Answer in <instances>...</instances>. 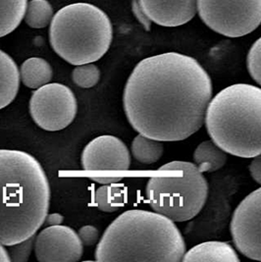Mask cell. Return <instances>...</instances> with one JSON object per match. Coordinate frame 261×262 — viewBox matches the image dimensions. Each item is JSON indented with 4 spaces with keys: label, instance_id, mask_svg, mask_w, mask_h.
<instances>
[{
    "label": "cell",
    "instance_id": "6da1fadb",
    "mask_svg": "<svg viewBox=\"0 0 261 262\" xmlns=\"http://www.w3.org/2000/svg\"><path fill=\"white\" fill-rule=\"evenodd\" d=\"M212 92L211 79L198 60L167 52L137 64L124 89L123 107L139 134L179 142L203 126Z\"/></svg>",
    "mask_w": 261,
    "mask_h": 262
},
{
    "label": "cell",
    "instance_id": "7a4b0ae2",
    "mask_svg": "<svg viewBox=\"0 0 261 262\" xmlns=\"http://www.w3.org/2000/svg\"><path fill=\"white\" fill-rule=\"evenodd\" d=\"M50 204L47 173L34 156L0 149V244L10 247L36 235Z\"/></svg>",
    "mask_w": 261,
    "mask_h": 262
},
{
    "label": "cell",
    "instance_id": "3957f363",
    "mask_svg": "<svg viewBox=\"0 0 261 262\" xmlns=\"http://www.w3.org/2000/svg\"><path fill=\"white\" fill-rule=\"evenodd\" d=\"M186 243L175 222L142 209L119 215L107 227L95 251L96 261L180 262Z\"/></svg>",
    "mask_w": 261,
    "mask_h": 262
},
{
    "label": "cell",
    "instance_id": "277c9868",
    "mask_svg": "<svg viewBox=\"0 0 261 262\" xmlns=\"http://www.w3.org/2000/svg\"><path fill=\"white\" fill-rule=\"evenodd\" d=\"M204 124L226 154L253 158L261 155V89L235 83L211 98Z\"/></svg>",
    "mask_w": 261,
    "mask_h": 262
},
{
    "label": "cell",
    "instance_id": "5b68a950",
    "mask_svg": "<svg viewBox=\"0 0 261 262\" xmlns=\"http://www.w3.org/2000/svg\"><path fill=\"white\" fill-rule=\"evenodd\" d=\"M112 38L109 17L91 3H73L61 8L49 28L51 48L75 66L100 59L110 48Z\"/></svg>",
    "mask_w": 261,
    "mask_h": 262
},
{
    "label": "cell",
    "instance_id": "8992f818",
    "mask_svg": "<svg viewBox=\"0 0 261 262\" xmlns=\"http://www.w3.org/2000/svg\"><path fill=\"white\" fill-rule=\"evenodd\" d=\"M154 211L174 222H186L202 211L208 183L194 163L175 160L160 167L145 188Z\"/></svg>",
    "mask_w": 261,
    "mask_h": 262
},
{
    "label": "cell",
    "instance_id": "52a82bcc",
    "mask_svg": "<svg viewBox=\"0 0 261 262\" xmlns=\"http://www.w3.org/2000/svg\"><path fill=\"white\" fill-rule=\"evenodd\" d=\"M198 12L215 33L241 37L260 26L261 0H198Z\"/></svg>",
    "mask_w": 261,
    "mask_h": 262
},
{
    "label": "cell",
    "instance_id": "ba28073f",
    "mask_svg": "<svg viewBox=\"0 0 261 262\" xmlns=\"http://www.w3.org/2000/svg\"><path fill=\"white\" fill-rule=\"evenodd\" d=\"M30 115L36 125L48 132L67 128L78 113V101L69 86L49 83L36 89L29 103Z\"/></svg>",
    "mask_w": 261,
    "mask_h": 262
},
{
    "label": "cell",
    "instance_id": "9c48e42d",
    "mask_svg": "<svg viewBox=\"0 0 261 262\" xmlns=\"http://www.w3.org/2000/svg\"><path fill=\"white\" fill-rule=\"evenodd\" d=\"M230 231L237 250L261 261V188L250 192L235 209Z\"/></svg>",
    "mask_w": 261,
    "mask_h": 262
},
{
    "label": "cell",
    "instance_id": "30bf717a",
    "mask_svg": "<svg viewBox=\"0 0 261 262\" xmlns=\"http://www.w3.org/2000/svg\"><path fill=\"white\" fill-rule=\"evenodd\" d=\"M34 250L37 261L76 262L83 256V245L74 229L61 224L40 231Z\"/></svg>",
    "mask_w": 261,
    "mask_h": 262
},
{
    "label": "cell",
    "instance_id": "8fae6325",
    "mask_svg": "<svg viewBox=\"0 0 261 262\" xmlns=\"http://www.w3.org/2000/svg\"><path fill=\"white\" fill-rule=\"evenodd\" d=\"M85 171H104L119 173L129 170L130 155L127 145L119 138L103 135L88 143L81 155ZM122 177V176H121Z\"/></svg>",
    "mask_w": 261,
    "mask_h": 262
},
{
    "label": "cell",
    "instance_id": "7c38bea8",
    "mask_svg": "<svg viewBox=\"0 0 261 262\" xmlns=\"http://www.w3.org/2000/svg\"><path fill=\"white\" fill-rule=\"evenodd\" d=\"M151 22L162 27L187 24L198 12V0H139Z\"/></svg>",
    "mask_w": 261,
    "mask_h": 262
},
{
    "label": "cell",
    "instance_id": "4fadbf2b",
    "mask_svg": "<svg viewBox=\"0 0 261 262\" xmlns=\"http://www.w3.org/2000/svg\"><path fill=\"white\" fill-rule=\"evenodd\" d=\"M182 261L238 262L236 250L224 242H206L186 251Z\"/></svg>",
    "mask_w": 261,
    "mask_h": 262
},
{
    "label": "cell",
    "instance_id": "5bb4252c",
    "mask_svg": "<svg viewBox=\"0 0 261 262\" xmlns=\"http://www.w3.org/2000/svg\"><path fill=\"white\" fill-rule=\"evenodd\" d=\"M20 70L10 55L0 49V110L12 103L20 89Z\"/></svg>",
    "mask_w": 261,
    "mask_h": 262
},
{
    "label": "cell",
    "instance_id": "9a60e30c",
    "mask_svg": "<svg viewBox=\"0 0 261 262\" xmlns=\"http://www.w3.org/2000/svg\"><path fill=\"white\" fill-rule=\"evenodd\" d=\"M53 70L47 60L32 57L26 60L20 68V78L24 85L36 90L50 83Z\"/></svg>",
    "mask_w": 261,
    "mask_h": 262
},
{
    "label": "cell",
    "instance_id": "2e32d148",
    "mask_svg": "<svg viewBox=\"0 0 261 262\" xmlns=\"http://www.w3.org/2000/svg\"><path fill=\"white\" fill-rule=\"evenodd\" d=\"M193 161L202 173H212L225 165L227 155L212 140L204 141L195 148Z\"/></svg>",
    "mask_w": 261,
    "mask_h": 262
},
{
    "label": "cell",
    "instance_id": "e0dca14e",
    "mask_svg": "<svg viewBox=\"0 0 261 262\" xmlns=\"http://www.w3.org/2000/svg\"><path fill=\"white\" fill-rule=\"evenodd\" d=\"M28 0H0V37L14 32L21 24Z\"/></svg>",
    "mask_w": 261,
    "mask_h": 262
},
{
    "label": "cell",
    "instance_id": "ac0fdd59",
    "mask_svg": "<svg viewBox=\"0 0 261 262\" xmlns=\"http://www.w3.org/2000/svg\"><path fill=\"white\" fill-rule=\"evenodd\" d=\"M130 152L138 162L149 165L157 162L162 157L164 146L162 142L139 134L133 140Z\"/></svg>",
    "mask_w": 261,
    "mask_h": 262
},
{
    "label": "cell",
    "instance_id": "d6986e66",
    "mask_svg": "<svg viewBox=\"0 0 261 262\" xmlns=\"http://www.w3.org/2000/svg\"><path fill=\"white\" fill-rule=\"evenodd\" d=\"M95 202L97 208L103 212H115L125 203L124 190L113 185H102L95 193Z\"/></svg>",
    "mask_w": 261,
    "mask_h": 262
},
{
    "label": "cell",
    "instance_id": "ffe728a7",
    "mask_svg": "<svg viewBox=\"0 0 261 262\" xmlns=\"http://www.w3.org/2000/svg\"><path fill=\"white\" fill-rule=\"evenodd\" d=\"M25 22L33 29H42L51 23L53 9L48 0H31L27 5Z\"/></svg>",
    "mask_w": 261,
    "mask_h": 262
},
{
    "label": "cell",
    "instance_id": "44dd1931",
    "mask_svg": "<svg viewBox=\"0 0 261 262\" xmlns=\"http://www.w3.org/2000/svg\"><path fill=\"white\" fill-rule=\"evenodd\" d=\"M100 76V70L93 63L78 65L72 72L73 82L82 89L94 88L99 82Z\"/></svg>",
    "mask_w": 261,
    "mask_h": 262
},
{
    "label": "cell",
    "instance_id": "7402d4cb",
    "mask_svg": "<svg viewBox=\"0 0 261 262\" xmlns=\"http://www.w3.org/2000/svg\"><path fill=\"white\" fill-rule=\"evenodd\" d=\"M247 66L250 77L261 85V37L249 49Z\"/></svg>",
    "mask_w": 261,
    "mask_h": 262
},
{
    "label": "cell",
    "instance_id": "603a6c76",
    "mask_svg": "<svg viewBox=\"0 0 261 262\" xmlns=\"http://www.w3.org/2000/svg\"><path fill=\"white\" fill-rule=\"evenodd\" d=\"M35 241L36 236H33L21 243L10 246L7 250L11 262L28 261L32 254V251L35 249Z\"/></svg>",
    "mask_w": 261,
    "mask_h": 262
},
{
    "label": "cell",
    "instance_id": "cb8c5ba5",
    "mask_svg": "<svg viewBox=\"0 0 261 262\" xmlns=\"http://www.w3.org/2000/svg\"><path fill=\"white\" fill-rule=\"evenodd\" d=\"M78 235L81 238L83 246L93 247L99 239V232L95 227L85 225L78 231Z\"/></svg>",
    "mask_w": 261,
    "mask_h": 262
},
{
    "label": "cell",
    "instance_id": "d4e9b609",
    "mask_svg": "<svg viewBox=\"0 0 261 262\" xmlns=\"http://www.w3.org/2000/svg\"><path fill=\"white\" fill-rule=\"evenodd\" d=\"M132 9H133V12L135 14L136 18L148 31L149 28H150V25H151V21L146 16V14L143 11V8L141 7V5L139 3V0H133V2H132Z\"/></svg>",
    "mask_w": 261,
    "mask_h": 262
},
{
    "label": "cell",
    "instance_id": "484cf974",
    "mask_svg": "<svg viewBox=\"0 0 261 262\" xmlns=\"http://www.w3.org/2000/svg\"><path fill=\"white\" fill-rule=\"evenodd\" d=\"M249 172L251 178L261 186V155H256L252 158L249 164Z\"/></svg>",
    "mask_w": 261,
    "mask_h": 262
},
{
    "label": "cell",
    "instance_id": "4316f807",
    "mask_svg": "<svg viewBox=\"0 0 261 262\" xmlns=\"http://www.w3.org/2000/svg\"><path fill=\"white\" fill-rule=\"evenodd\" d=\"M64 221L63 215L60 213H51V214L47 215L46 220L44 225L47 226H55V225H61Z\"/></svg>",
    "mask_w": 261,
    "mask_h": 262
},
{
    "label": "cell",
    "instance_id": "83f0119b",
    "mask_svg": "<svg viewBox=\"0 0 261 262\" xmlns=\"http://www.w3.org/2000/svg\"><path fill=\"white\" fill-rule=\"evenodd\" d=\"M122 179H123L122 177H114V176H97V177L91 178V180H93L94 182H96L97 184H101V185L117 184Z\"/></svg>",
    "mask_w": 261,
    "mask_h": 262
},
{
    "label": "cell",
    "instance_id": "f1b7e54d",
    "mask_svg": "<svg viewBox=\"0 0 261 262\" xmlns=\"http://www.w3.org/2000/svg\"><path fill=\"white\" fill-rule=\"evenodd\" d=\"M0 262H11L8 250L0 244Z\"/></svg>",
    "mask_w": 261,
    "mask_h": 262
}]
</instances>
